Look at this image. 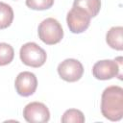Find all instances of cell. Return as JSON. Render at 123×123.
I'll use <instances>...</instances> for the list:
<instances>
[{
    "mask_svg": "<svg viewBox=\"0 0 123 123\" xmlns=\"http://www.w3.org/2000/svg\"><path fill=\"white\" fill-rule=\"evenodd\" d=\"M101 112L111 121H118L123 117V88L111 86L104 89L101 96Z\"/></svg>",
    "mask_w": 123,
    "mask_h": 123,
    "instance_id": "cell-1",
    "label": "cell"
},
{
    "mask_svg": "<svg viewBox=\"0 0 123 123\" xmlns=\"http://www.w3.org/2000/svg\"><path fill=\"white\" fill-rule=\"evenodd\" d=\"M122 57L114 60H102L94 63L92 74L98 80H110L114 77L122 79Z\"/></svg>",
    "mask_w": 123,
    "mask_h": 123,
    "instance_id": "cell-2",
    "label": "cell"
},
{
    "mask_svg": "<svg viewBox=\"0 0 123 123\" xmlns=\"http://www.w3.org/2000/svg\"><path fill=\"white\" fill-rule=\"evenodd\" d=\"M37 33L40 40L48 45L59 43L63 37L62 25L53 17H48L42 20L38 25Z\"/></svg>",
    "mask_w": 123,
    "mask_h": 123,
    "instance_id": "cell-3",
    "label": "cell"
},
{
    "mask_svg": "<svg viewBox=\"0 0 123 123\" xmlns=\"http://www.w3.org/2000/svg\"><path fill=\"white\" fill-rule=\"evenodd\" d=\"M22 62L31 67H39L46 62V52L35 42H27L23 44L19 52Z\"/></svg>",
    "mask_w": 123,
    "mask_h": 123,
    "instance_id": "cell-4",
    "label": "cell"
},
{
    "mask_svg": "<svg viewBox=\"0 0 123 123\" xmlns=\"http://www.w3.org/2000/svg\"><path fill=\"white\" fill-rule=\"evenodd\" d=\"M90 18V15L85 10L73 6L67 13L66 22L69 30L73 34H81L88 28Z\"/></svg>",
    "mask_w": 123,
    "mask_h": 123,
    "instance_id": "cell-5",
    "label": "cell"
},
{
    "mask_svg": "<svg viewBox=\"0 0 123 123\" xmlns=\"http://www.w3.org/2000/svg\"><path fill=\"white\" fill-rule=\"evenodd\" d=\"M60 77L66 82H77L84 74V67L81 62L75 59H66L58 65Z\"/></svg>",
    "mask_w": 123,
    "mask_h": 123,
    "instance_id": "cell-6",
    "label": "cell"
},
{
    "mask_svg": "<svg viewBox=\"0 0 123 123\" xmlns=\"http://www.w3.org/2000/svg\"><path fill=\"white\" fill-rule=\"evenodd\" d=\"M23 117L30 123H45L50 119V111L43 103L31 102L25 106Z\"/></svg>",
    "mask_w": 123,
    "mask_h": 123,
    "instance_id": "cell-7",
    "label": "cell"
},
{
    "mask_svg": "<svg viewBox=\"0 0 123 123\" xmlns=\"http://www.w3.org/2000/svg\"><path fill=\"white\" fill-rule=\"evenodd\" d=\"M14 86L16 92L23 97H28L35 93L37 86V79L36 75L29 71L20 72L15 78Z\"/></svg>",
    "mask_w": 123,
    "mask_h": 123,
    "instance_id": "cell-8",
    "label": "cell"
},
{
    "mask_svg": "<svg viewBox=\"0 0 123 123\" xmlns=\"http://www.w3.org/2000/svg\"><path fill=\"white\" fill-rule=\"evenodd\" d=\"M122 33H123V28L121 26L111 27L108 31L106 35V41L111 48L118 51H121L123 49Z\"/></svg>",
    "mask_w": 123,
    "mask_h": 123,
    "instance_id": "cell-9",
    "label": "cell"
},
{
    "mask_svg": "<svg viewBox=\"0 0 123 123\" xmlns=\"http://www.w3.org/2000/svg\"><path fill=\"white\" fill-rule=\"evenodd\" d=\"M73 6L85 10L90 17H94L100 12L101 0H74Z\"/></svg>",
    "mask_w": 123,
    "mask_h": 123,
    "instance_id": "cell-10",
    "label": "cell"
},
{
    "mask_svg": "<svg viewBox=\"0 0 123 123\" xmlns=\"http://www.w3.org/2000/svg\"><path fill=\"white\" fill-rule=\"evenodd\" d=\"M13 20V11L12 7L4 2H0V29L8 28Z\"/></svg>",
    "mask_w": 123,
    "mask_h": 123,
    "instance_id": "cell-11",
    "label": "cell"
},
{
    "mask_svg": "<svg viewBox=\"0 0 123 123\" xmlns=\"http://www.w3.org/2000/svg\"><path fill=\"white\" fill-rule=\"evenodd\" d=\"M14 57V50L12 45L6 42H0V66L11 63Z\"/></svg>",
    "mask_w": 123,
    "mask_h": 123,
    "instance_id": "cell-12",
    "label": "cell"
},
{
    "mask_svg": "<svg viewBox=\"0 0 123 123\" xmlns=\"http://www.w3.org/2000/svg\"><path fill=\"white\" fill-rule=\"evenodd\" d=\"M62 123H83L85 122L84 113L76 109H69L62 116Z\"/></svg>",
    "mask_w": 123,
    "mask_h": 123,
    "instance_id": "cell-13",
    "label": "cell"
},
{
    "mask_svg": "<svg viewBox=\"0 0 123 123\" xmlns=\"http://www.w3.org/2000/svg\"><path fill=\"white\" fill-rule=\"evenodd\" d=\"M54 4V0H26V6L32 10L43 11L50 9Z\"/></svg>",
    "mask_w": 123,
    "mask_h": 123,
    "instance_id": "cell-14",
    "label": "cell"
}]
</instances>
